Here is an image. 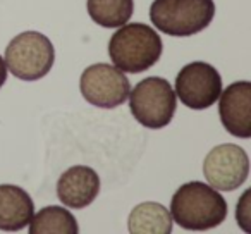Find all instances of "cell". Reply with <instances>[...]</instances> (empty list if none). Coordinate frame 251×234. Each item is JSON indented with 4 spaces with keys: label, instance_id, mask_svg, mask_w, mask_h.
Segmentation results:
<instances>
[{
    "label": "cell",
    "instance_id": "obj_10",
    "mask_svg": "<svg viewBox=\"0 0 251 234\" xmlns=\"http://www.w3.org/2000/svg\"><path fill=\"white\" fill-rule=\"evenodd\" d=\"M100 193V178L97 171L86 165L67 169L57 182V196L69 208H84L91 205Z\"/></svg>",
    "mask_w": 251,
    "mask_h": 234
},
{
    "label": "cell",
    "instance_id": "obj_12",
    "mask_svg": "<svg viewBox=\"0 0 251 234\" xmlns=\"http://www.w3.org/2000/svg\"><path fill=\"white\" fill-rule=\"evenodd\" d=\"M127 229L133 234H171L172 215L162 203L145 202L133 208Z\"/></svg>",
    "mask_w": 251,
    "mask_h": 234
},
{
    "label": "cell",
    "instance_id": "obj_4",
    "mask_svg": "<svg viewBox=\"0 0 251 234\" xmlns=\"http://www.w3.org/2000/svg\"><path fill=\"white\" fill-rule=\"evenodd\" d=\"M131 114L141 126L148 130H162L169 126L177 108L174 88L165 78L150 76L140 81L131 91Z\"/></svg>",
    "mask_w": 251,
    "mask_h": 234
},
{
    "label": "cell",
    "instance_id": "obj_8",
    "mask_svg": "<svg viewBox=\"0 0 251 234\" xmlns=\"http://www.w3.org/2000/svg\"><path fill=\"white\" fill-rule=\"evenodd\" d=\"M203 174L208 184L219 191H232L239 188L250 174L246 152L237 145H219L205 157Z\"/></svg>",
    "mask_w": 251,
    "mask_h": 234
},
{
    "label": "cell",
    "instance_id": "obj_5",
    "mask_svg": "<svg viewBox=\"0 0 251 234\" xmlns=\"http://www.w3.org/2000/svg\"><path fill=\"white\" fill-rule=\"evenodd\" d=\"M55 62V49L45 35L38 31L19 33L5 49V66L11 74L23 81L45 78Z\"/></svg>",
    "mask_w": 251,
    "mask_h": 234
},
{
    "label": "cell",
    "instance_id": "obj_11",
    "mask_svg": "<svg viewBox=\"0 0 251 234\" xmlns=\"http://www.w3.org/2000/svg\"><path fill=\"white\" fill-rule=\"evenodd\" d=\"M35 203L28 191L16 184H0V231H21L31 220Z\"/></svg>",
    "mask_w": 251,
    "mask_h": 234
},
{
    "label": "cell",
    "instance_id": "obj_2",
    "mask_svg": "<svg viewBox=\"0 0 251 234\" xmlns=\"http://www.w3.org/2000/svg\"><path fill=\"white\" fill-rule=\"evenodd\" d=\"M164 43L151 26L143 23L122 25L108 42V55L122 73L138 74L158 62Z\"/></svg>",
    "mask_w": 251,
    "mask_h": 234
},
{
    "label": "cell",
    "instance_id": "obj_3",
    "mask_svg": "<svg viewBox=\"0 0 251 234\" xmlns=\"http://www.w3.org/2000/svg\"><path fill=\"white\" fill-rule=\"evenodd\" d=\"M215 16L213 0H153L150 19L169 36H191L208 28Z\"/></svg>",
    "mask_w": 251,
    "mask_h": 234
},
{
    "label": "cell",
    "instance_id": "obj_15",
    "mask_svg": "<svg viewBox=\"0 0 251 234\" xmlns=\"http://www.w3.org/2000/svg\"><path fill=\"white\" fill-rule=\"evenodd\" d=\"M5 81H7V66H5L4 57L0 55V88L4 86Z\"/></svg>",
    "mask_w": 251,
    "mask_h": 234
},
{
    "label": "cell",
    "instance_id": "obj_14",
    "mask_svg": "<svg viewBox=\"0 0 251 234\" xmlns=\"http://www.w3.org/2000/svg\"><path fill=\"white\" fill-rule=\"evenodd\" d=\"M90 18L101 28H121L129 21L134 11L133 0H88Z\"/></svg>",
    "mask_w": 251,
    "mask_h": 234
},
{
    "label": "cell",
    "instance_id": "obj_13",
    "mask_svg": "<svg viewBox=\"0 0 251 234\" xmlns=\"http://www.w3.org/2000/svg\"><path fill=\"white\" fill-rule=\"evenodd\" d=\"M29 234H77L79 226L73 213L59 205L43 207L29 220Z\"/></svg>",
    "mask_w": 251,
    "mask_h": 234
},
{
    "label": "cell",
    "instance_id": "obj_7",
    "mask_svg": "<svg viewBox=\"0 0 251 234\" xmlns=\"http://www.w3.org/2000/svg\"><path fill=\"white\" fill-rule=\"evenodd\" d=\"M222 91V78L208 62L196 60L179 71L176 78V97L193 110L212 107Z\"/></svg>",
    "mask_w": 251,
    "mask_h": 234
},
{
    "label": "cell",
    "instance_id": "obj_1",
    "mask_svg": "<svg viewBox=\"0 0 251 234\" xmlns=\"http://www.w3.org/2000/svg\"><path fill=\"white\" fill-rule=\"evenodd\" d=\"M171 215L186 231H208L227 217V202L210 184L191 181L174 193Z\"/></svg>",
    "mask_w": 251,
    "mask_h": 234
},
{
    "label": "cell",
    "instance_id": "obj_9",
    "mask_svg": "<svg viewBox=\"0 0 251 234\" xmlns=\"http://www.w3.org/2000/svg\"><path fill=\"white\" fill-rule=\"evenodd\" d=\"M219 98L222 126L232 136L248 140L251 136V83L236 81L220 91Z\"/></svg>",
    "mask_w": 251,
    "mask_h": 234
},
{
    "label": "cell",
    "instance_id": "obj_6",
    "mask_svg": "<svg viewBox=\"0 0 251 234\" xmlns=\"http://www.w3.org/2000/svg\"><path fill=\"white\" fill-rule=\"evenodd\" d=\"M84 100L100 108H114L127 102L131 83L121 69L110 64H93L86 67L79 81Z\"/></svg>",
    "mask_w": 251,
    "mask_h": 234
}]
</instances>
